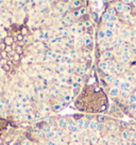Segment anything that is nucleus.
Returning <instances> with one entry per match:
<instances>
[{"label":"nucleus","mask_w":136,"mask_h":145,"mask_svg":"<svg viewBox=\"0 0 136 145\" xmlns=\"http://www.w3.org/2000/svg\"><path fill=\"white\" fill-rule=\"evenodd\" d=\"M58 128L61 129V130H66L67 127H68V121L66 117H61L60 120L58 121Z\"/></svg>","instance_id":"1"},{"label":"nucleus","mask_w":136,"mask_h":145,"mask_svg":"<svg viewBox=\"0 0 136 145\" xmlns=\"http://www.w3.org/2000/svg\"><path fill=\"white\" fill-rule=\"evenodd\" d=\"M120 138L122 139V141H130L132 140V133H131L130 130L128 129H124V130H121V133H120Z\"/></svg>","instance_id":"2"},{"label":"nucleus","mask_w":136,"mask_h":145,"mask_svg":"<svg viewBox=\"0 0 136 145\" xmlns=\"http://www.w3.org/2000/svg\"><path fill=\"white\" fill-rule=\"evenodd\" d=\"M98 125H99V122L97 120H90L89 121V134H92L93 132H95L96 130H97V128H98Z\"/></svg>","instance_id":"3"},{"label":"nucleus","mask_w":136,"mask_h":145,"mask_svg":"<svg viewBox=\"0 0 136 145\" xmlns=\"http://www.w3.org/2000/svg\"><path fill=\"white\" fill-rule=\"evenodd\" d=\"M108 94L111 97L113 98H116L118 97L120 95V89H118V87H115V86H112L108 89Z\"/></svg>","instance_id":"4"},{"label":"nucleus","mask_w":136,"mask_h":145,"mask_svg":"<svg viewBox=\"0 0 136 145\" xmlns=\"http://www.w3.org/2000/svg\"><path fill=\"white\" fill-rule=\"evenodd\" d=\"M115 78H116L115 75H112V74H105L103 80L105 81V83H106V84H112L113 82H114V80H115Z\"/></svg>","instance_id":"5"},{"label":"nucleus","mask_w":136,"mask_h":145,"mask_svg":"<svg viewBox=\"0 0 136 145\" xmlns=\"http://www.w3.org/2000/svg\"><path fill=\"white\" fill-rule=\"evenodd\" d=\"M113 8L115 9V11L117 13H120V14L123 13V3L121 1L115 2V6H113Z\"/></svg>","instance_id":"6"},{"label":"nucleus","mask_w":136,"mask_h":145,"mask_svg":"<svg viewBox=\"0 0 136 145\" xmlns=\"http://www.w3.org/2000/svg\"><path fill=\"white\" fill-rule=\"evenodd\" d=\"M98 66H99L100 70H102V71H104V72H106V71H107V68H108V66H107V64H106V62H105V61H103V60L99 61V63H98Z\"/></svg>","instance_id":"7"},{"label":"nucleus","mask_w":136,"mask_h":145,"mask_svg":"<svg viewBox=\"0 0 136 145\" xmlns=\"http://www.w3.org/2000/svg\"><path fill=\"white\" fill-rule=\"evenodd\" d=\"M113 57V53L111 50H104L102 52V58H103V61H107V60H111V58Z\"/></svg>","instance_id":"8"},{"label":"nucleus","mask_w":136,"mask_h":145,"mask_svg":"<svg viewBox=\"0 0 136 145\" xmlns=\"http://www.w3.org/2000/svg\"><path fill=\"white\" fill-rule=\"evenodd\" d=\"M69 138L70 140H71L72 142H78L79 141V139H80V133L79 132H70L69 133Z\"/></svg>","instance_id":"9"},{"label":"nucleus","mask_w":136,"mask_h":145,"mask_svg":"<svg viewBox=\"0 0 136 145\" xmlns=\"http://www.w3.org/2000/svg\"><path fill=\"white\" fill-rule=\"evenodd\" d=\"M105 39V33H104V30H99L97 32V40L98 42H101V41H104Z\"/></svg>","instance_id":"10"},{"label":"nucleus","mask_w":136,"mask_h":145,"mask_svg":"<svg viewBox=\"0 0 136 145\" xmlns=\"http://www.w3.org/2000/svg\"><path fill=\"white\" fill-rule=\"evenodd\" d=\"M121 83H122V79L120 78V77H116L115 78V80H114V82L112 83V85L113 86H115V87H120V85H121Z\"/></svg>","instance_id":"11"},{"label":"nucleus","mask_w":136,"mask_h":145,"mask_svg":"<svg viewBox=\"0 0 136 145\" xmlns=\"http://www.w3.org/2000/svg\"><path fill=\"white\" fill-rule=\"evenodd\" d=\"M51 108H52L51 110H52V111H54V112H59V111L63 110V108H62V106H61V103H59V102L53 103Z\"/></svg>","instance_id":"12"},{"label":"nucleus","mask_w":136,"mask_h":145,"mask_svg":"<svg viewBox=\"0 0 136 145\" xmlns=\"http://www.w3.org/2000/svg\"><path fill=\"white\" fill-rule=\"evenodd\" d=\"M104 33H105V39L106 40H110L111 38H113V35H114V32L110 29H104Z\"/></svg>","instance_id":"13"},{"label":"nucleus","mask_w":136,"mask_h":145,"mask_svg":"<svg viewBox=\"0 0 136 145\" xmlns=\"http://www.w3.org/2000/svg\"><path fill=\"white\" fill-rule=\"evenodd\" d=\"M70 2H71L72 8H73V9L81 8V7H83V6H81V4H83V3H84V2H82V1H79V0H74V1H70Z\"/></svg>","instance_id":"14"},{"label":"nucleus","mask_w":136,"mask_h":145,"mask_svg":"<svg viewBox=\"0 0 136 145\" xmlns=\"http://www.w3.org/2000/svg\"><path fill=\"white\" fill-rule=\"evenodd\" d=\"M72 99H73V98H72L71 94H69V93H67V94H65V95H64V101H65V102H67L68 105L72 101Z\"/></svg>","instance_id":"15"},{"label":"nucleus","mask_w":136,"mask_h":145,"mask_svg":"<svg viewBox=\"0 0 136 145\" xmlns=\"http://www.w3.org/2000/svg\"><path fill=\"white\" fill-rule=\"evenodd\" d=\"M110 14L107 13V12H104L103 14H102V16H101V22H103V23H107L108 20H110Z\"/></svg>","instance_id":"16"},{"label":"nucleus","mask_w":136,"mask_h":145,"mask_svg":"<svg viewBox=\"0 0 136 145\" xmlns=\"http://www.w3.org/2000/svg\"><path fill=\"white\" fill-rule=\"evenodd\" d=\"M78 11H79V13H80V16L83 17V16H85V13H86V7L83 6V7L80 8Z\"/></svg>","instance_id":"17"},{"label":"nucleus","mask_w":136,"mask_h":145,"mask_svg":"<svg viewBox=\"0 0 136 145\" xmlns=\"http://www.w3.org/2000/svg\"><path fill=\"white\" fill-rule=\"evenodd\" d=\"M128 109H129V111H131V112H134V111L136 110V103H135V102L130 103V105L128 106Z\"/></svg>","instance_id":"18"},{"label":"nucleus","mask_w":136,"mask_h":145,"mask_svg":"<svg viewBox=\"0 0 136 145\" xmlns=\"http://www.w3.org/2000/svg\"><path fill=\"white\" fill-rule=\"evenodd\" d=\"M97 121H98L99 123H103V122L105 121V116H102V115L97 116Z\"/></svg>","instance_id":"19"},{"label":"nucleus","mask_w":136,"mask_h":145,"mask_svg":"<svg viewBox=\"0 0 136 145\" xmlns=\"http://www.w3.org/2000/svg\"><path fill=\"white\" fill-rule=\"evenodd\" d=\"M47 145H58L57 143H55L54 140H50V141L47 142Z\"/></svg>","instance_id":"20"},{"label":"nucleus","mask_w":136,"mask_h":145,"mask_svg":"<svg viewBox=\"0 0 136 145\" xmlns=\"http://www.w3.org/2000/svg\"><path fill=\"white\" fill-rule=\"evenodd\" d=\"M60 103H61V106H62V108H63V109H65L66 107H68V103H67V102H65L64 100H63L62 102H60Z\"/></svg>","instance_id":"21"},{"label":"nucleus","mask_w":136,"mask_h":145,"mask_svg":"<svg viewBox=\"0 0 136 145\" xmlns=\"http://www.w3.org/2000/svg\"><path fill=\"white\" fill-rule=\"evenodd\" d=\"M136 140V131H133L132 132V142H134Z\"/></svg>","instance_id":"22"},{"label":"nucleus","mask_w":136,"mask_h":145,"mask_svg":"<svg viewBox=\"0 0 136 145\" xmlns=\"http://www.w3.org/2000/svg\"><path fill=\"white\" fill-rule=\"evenodd\" d=\"M21 145H32V144H31V142H30V141H23L21 143Z\"/></svg>","instance_id":"23"},{"label":"nucleus","mask_w":136,"mask_h":145,"mask_svg":"<svg viewBox=\"0 0 136 145\" xmlns=\"http://www.w3.org/2000/svg\"><path fill=\"white\" fill-rule=\"evenodd\" d=\"M133 116H134V117H135V118H136V110H135V111H134V112H133Z\"/></svg>","instance_id":"24"},{"label":"nucleus","mask_w":136,"mask_h":145,"mask_svg":"<svg viewBox=\"0 0 136 145\" xmlns=\"http://www.w3.org/2000/svg\"><path fill=\"white\" fill-rule=\"evenodd\" d=\"M130 145H136V143L135 142H131V144Z\"/></svg>","instance_id":"25"},{"label":"nucleus","mask_w":136,"mask_h":145,"mask_svg":"<svg viewBox=\"0 0 136 145\" xmlns=\"http://www.w3.org/2000/svg\"><path fill=\"white\" fill-rule=\"evenodd\" d=\"M134 142H135V143H136V140H135V141H134Z\"/></svg>","instance_id":"26"}]
</instances>
